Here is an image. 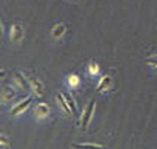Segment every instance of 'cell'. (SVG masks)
<instances>
[{"label": "cell", "mask_w": 157, "mask_h": 149, "mask_svg": "<svg viewBox=\"0 0 157 149\" xmlns=\"http://www.w3.org/2000/svg\"><path fill=\"white\" fill-rule=\"evenodd\" d=\"M11 80H13V85L14 87L21 93H25V95H29V92L31 91L30 83L28 77H25L24 74L20 71H14L11 73Z\"/></svg>", "instance_id": "1"}, {"label": "cell", "mask_w": 157, "mask_h": 149, "mask_svg": "<svg viewBox=\"0 0 157 149\" xmlns=\"http://www.w3.org/2000/svg\"><path fill=\"white\" fill-rule=\"evenodd\" d=\"M95 109H96V101L95 100H90L89 103L86 104V107L82 111V114H81V128L82 129H87L94 114H95Z\"/></svg>", "instance_id": "2"}, {"label": "cell", "mask_w": 157, "mask_h": 149, "mask_svg": "<svg viewBox=\"0 0 157 149\" xmlns=\"http://www.w3.org/2000/svg\"><path fill=\"white\" fill-rule=\"evenodd\" d=\"M33 103V96H26L24 100L19 101L17 103H15L11 109H10V114L13 117H16V116H20L21 113H24V112L30 107V104Z\"/></svg>", "instance_id": "3"}, {"label": "cell", "mask_w": 157, "mask_h": 149, "mask_svg": "<svg viewBox=\"0 0 157 149\" xmlns=\"http://www.w3.org/2000/svg\"><path fill=\"white\" fill-rule=\"evenodd\" d=\"M16 98V91L15 87L10 85H3L2 86V103H13Z\"/></svg>", "instance_id": "4"}, {"label": "cell", "mask_w": 157, "mask_h": 149, "mask_svg": "<svg viewBox=\"0 0 157 149\" xmlns=\"http://www.w3.org/2000/svg\"><path fill=\"white\" fill-rule=\"evenodd\" d=\"M10 41L14 42V44H19V42H21V40L24 39V29L20 24H17V23H14L10 27Z\"/></svg>", "instance_id": "5"}, {"label": "cell", "mask_w": 157, "mask_h": 149, "mask_svg": "<svg viewBox=\"0 0 157 149\" xmlns=\"http://www.w3.org/2000/svg\"><path fill=\"white\" fill-rule=\"evenodd\" d=\"M28 80L31 87V92L35 95V97L41 98L44 96V83L37 77H28Z\"/></svg>", "instance_id": "6"}, {"label": "cell", "mask_w": 157, "mask_h": 149, "mask_svg": "<svg viewBox=\"0 0 157 149\" xmlns=\"http://www.w3.org/2000/svg\"><path fill=\"white\" fill-rule=\"evenodd\" d=\"M34 117L37 119V121H41V119H45L49 117L50 114V107L46 104V103H37L35 107H34Z\"/></svg>", "instance_id": "7"}, {"label": "cell", "mask_w": 157, "mask_h": 149, "mask_svg": "<svg viewBox=\"0 0 157 149\" xmlns=\"http://www.w3.org/2000/svg\"><path fill=\"white\" fill-rule=\"evenodd\" d=\"M111 86H112V77L110 76V74H104V76L99 80V82H97L96 91L99 93H104L107 89H110Z\"/></svg>", "instance_id": "8"}, {"label": "cell", "mask_w": 157, "mask_h": 149, "mask_svg": "<svg viewBox=\"0 0 157 149\" xmlns=\"http://www.w3.org/2000/svg\"><path fill=\"white\" fill-rule=\"evenodd\" d=\"M56 102H57L59 107L61 108V111L64 112L66 116H72V114H74L72 111H71V108H70V106H69V103H67V100H66V97H65L64 93L57 92V95H56Z\"/></svg>", "instance_id": "9"}, {"label": "cell", "mask_w": 157, "mask_h": 149, "mask_svg": "<svg viewBox=\"0 0 157 149\" xmlns=\"http://www.w3.org/2000/svg\"><path fill=\"white\" fill-rule=\"evenodd\" d=\"M66 30H67V27H66L65 23H56L51 27V36L54 37V39H56V40L57 39H61V37L65 36Z\"/></svg>", "instance_id": "10"}, {"label": "cell", "mask_w": 157, "mask_h": 149, "mask_svg": "<svg viewBox=\"0 0 157 149\" xmlns=\"http://www.w3.org/2000/svg\"><path fill=\"white\" fill-rule=\"evenodd\" d=\"M66 83H67L69 87L76 88V87H78V85H80V77H78L77 74H75V73H70L69 76L66 77Z\"/></svg>", "instance_id": "11"}, {"label": "cell", "mask_w": 157, "mask_h": 149, "mask_svg": "<svg viewBox=\"0 0 157 149\" xmlns=\"http://www.w3.org/2000/svg\"><path fill=\"white\" fill-rule=\"evenodd\" d=\"M87 72L91 76H97L100 73V66L97 62H90L87 65Z\"/></svg>", "instance_id": "12"}, {"label": "cell", "mask_w": 157, "mask_h": 149, "mask_svg": "<svg viewBox=\"0 0 157 149\" xmlns=\"http://www.w3.org/2000/svg\"><path fill=\"white\" fill-rule=\"evenodd\" d=\"M72 148H104L100 143H74L71 145Z\"/></svg>", "instance_id": "13"}, {"label": "cell", "mask_w": 157, "mask_h": 149, "mask_svg": "<svg viewBox=\"0 0 157 149\" xmlns=\"http://www.w3.org/2000/svg\"><path fill=\"white\" fill-rule=\"evenodd\" d=\"M64 95H65V97H66V100H67V103H69V106H70V108H71V111H72V113H74V114H76V112H77V107H76V103H75L74 98L69 95V93H64Z\"/></svg>", "instance_id": "14"}, {"label": "cell", "mask_w": 157, "mask_h": 149, "mask_svg": "<svg viewBox=\"0 0 157 149\" xmlns=\"http://www.w3.org/2000/svg\"><path fill=\"white\" fill-rule=\"evenodd\" d=\"M146 64H147L150 67L157 70V53L150 56V57H147V59H146Z\"/></svg>", "instance_id": "15"}, {"label": "cell", "mask_w": 157, "mask_h": 149, "mask_svg": "<svg viewBox=\"0 0 157 149\" xmlns=\"http://www.w3.org/2000/svg\"><path fill=\"white\" fill-rule=\"evenodd\" d=\"M0 144H2V148H8V147H10V142H9L8 137H6L4 133L0 136Z\"/></svg>", "instance_id": "16"}]
</instances>
